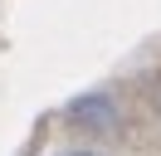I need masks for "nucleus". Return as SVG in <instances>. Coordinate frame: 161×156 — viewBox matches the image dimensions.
<instances>
[{"instance_id":"nucleus-1","label":"nucleus","mask_w":161,"mask_h":156,"mask_svg":"<svg viewBox=\"0 0 161 156\" xmlns=\"http://www.w3.org/2000/svg\"><path fill=\"white\" fill-rule=\"evenodd\" d=\"M64 156H93V151H64Z\"/></svg>"}]
</instances>
